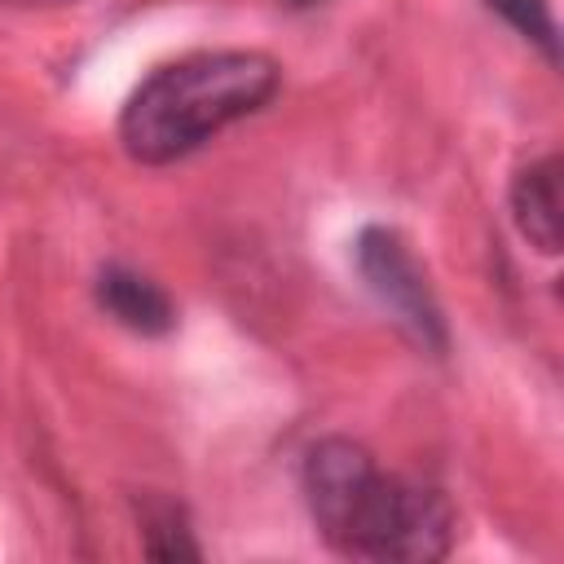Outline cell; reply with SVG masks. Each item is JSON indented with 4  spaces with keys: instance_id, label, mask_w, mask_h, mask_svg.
<instances>
[{
    "instance_id": "cell-2",
    "label": "cell",
    "mask_w": 564,
    "mask_h": 564,
    "mask_svg": "<svg viewBox=\"0 0 564 564\" xmlns=\"http://www.w3.org/2000/svg\"><path fill=\"white\" fill-rule=\"evenodd\" d=\"M278 84V62L256 48L185 53L137 84L119 115V141L145 167L176 163L229 123L269 106Z\"/></svg>"
},
{
    "instance_id": "cell-5",
    "label": "cell",
    "mask_w": 564,
    "mask_h": 564,
    "mask_svg": "<svg viewBox=\"0 0 564 564\" xmlns=\"http://www.w3.org/2000/svg\"><path fill=\"white\" fill-rule=\"evenodd\" d=\"M511 216L516 229L542 251L555 256L560 251V159H533L529 167L516 172L511 181Z\"/></svg>"
},
{
    "instance_id": "cell-6",
    "label": "cell",
    "mask_w": 564,
    "mask_h": 564,
    "mask_svg": "<svg viewBox=\"0 0 564 564\" xmlns=\"http://www.w3.org/2000/svg\"><path fill=\"white\" fill-rule=\"evenodd\" d=\"M141 546L154 560H198L194 529H185V516L176 502H150L141 511Z\"/></svg>"
},
{
    "instance_id": "cell-1",
    "label": "cell",
    "mask_w": 564,
    "mask_h": 564,
    "mask_svg": "<svg viewBox=\"0 0 564 564\" xmlns=\"http://www.w3.org/2000/svg\"><path fill=\"white\" fill-rule=\"evenodd\" d=\"M300 489L317 533L339 555L427 564L454 546V507L445 494L383 471L348 436H326L304 454Z\"/></svg>"
},
{
    "instance_id": "cell-7",
    "label": "cell",
    "mask_w": 564,
    "mask_h": 564,
    "mask_svg": "<svg viewBox=\"0 0 564 564\" xmlns=\"http://www.w3.org/2000/svg\"><path fill=\"white\" fill-rule=\"evenodd\" d=\"M516 35H524L533 48H542L546 62L560 57V31H555V13L551 0H485Z\"/></svg>"
},
{
    "instance_id": "cell-3",
    "label": "cell",
    "mask_w": 564,
    "mask_h": 564,
    "mask_svg": "<svg viewBox=\"0 0 564 564\" xmlns=\"http://www.w3.org/2000/svg\"><path fill=\"white\" fill-rule=\"evenodd\" d=\"M357 273L370 286V295L383 304V313L423 348V352H445L449 330H445V313L441 300L423 273V264L414 260L410 242L388 229V225H370L357 234Z\"/></svg>"
},
{
    "instance_id": "cell-4",
    "label": "cell",
    "mask_w": 564,
    "mask_h": 564,
    "mask_svg": "<svg viewBox=\"0 0 564 564\" xmlns=\"http://www.w3.org/2000/svg\"><path fill=\"white\" fill-rule=\"evenodd\" d=\"M97 304L137 335H167L176 326V308L167 291L128 264H106L97 273Z\"/></svg>"
},
{
    "instance_id": "cell-8",
    "label": "cell",
    "mask_w": 564,
    "mask_h": 564,
    "mask_svg": "<svg viewBox=\"0 0 564 564\" xmlns=\"http://www.w3.org/2000/svg\"><path fill=\"white\" fill-rule=\"evenodd\" d=\"M291 4H295V9H304V4H322V0H291Z\"/></svg>"
}]
</instances>
